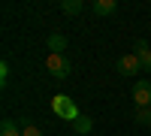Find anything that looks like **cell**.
I'll list each match as a JSON object with an SVG mask.
<instances>
[{
	"label": "cell",
	"mask_w": 151,
	"mask_h": 136,
	"mask_svg": "<svg viewBox=\"0 0 151 136\" xmlns=\"http://www.w3.org/2000/svg\"><path fill=\"white\" fill-rule=\"evenodd\" d=\"M52 109H55V115L64 118V121H76L79 118V106H76L67 94H55L52 97Z\"/></svg>",
	"instance_id": "1"
},
{
	"label": "cell",
	"mask_w": 151,
	"mask_h": 136,
	"mask_svg": "<svg viewBox=\"0 0 151 136\" xmlns=\"http://www.w3.org/2000/svg\"><path fill=\"white\" fill-rule=\"evenodd\" d=\"M45 70L52 73L55 79H67L70 70H73V64H70L67 55H48V58H45Z\"/></svg>",
	"instance_id": "2"
},
{
	"label": "cell",
	"mask_w": 151,
	"mask_h": 136,
	"mask_svg": "<svg viewBox=\"0 0 151 136\" xmlns=\"http://www.w3.org/2000/svg\"><path fill=\"white\" fill-rule=\"evenodd\" d=\"M115 70L121 73V76L130 79V76H136V73H142V64H139V58L130 52V55H121V58L115 60Z\"/></svg>",
	"instance_id": "3"
},
{
	"label": "cell",
	"mask_w": 151,
	"mask_h": 136,
	"mask_svg": "<svg viewBox=\"0 0 151 136\" xmlns=\"http://www.w3.org/2000/svg\"><path fill=\"white\" fill-rule=\"evenodd\" d=\"M133 100H136V109L151 106V82L148 79H139V82L133 85Z\"/></svg>",
	"instance_id": "4"
},
{
	"label": "cell",
	"mask_w": 151,
	"mask_h": 136,
	"mask_svg": "<svg viewBox=\"0 0 151 136\" xmlns=\"http://www.w3.org/2000/svg\"><path fill=\"white\" fill-rule=\"evenodd\" d=\"M133 48H136L133 55L139 58L142 70H145V73H151V48H148V42H145V40H136V45H133Z\"/></svg>",
	"instance_id": "5"
},
{
	"label": "cell",
	"mask_w": 151,
	"mask_h": 136,
	"mask_svg": "<svg viewBox=\"0 0 151 136\" xmlns=\"http://www.w3.org/2000/svg\"><path fill=\"white\" fill-rule=\"evenodd\" d=\"M45 48H48V55H64V48H67V36H64V33H48Z\"/></svg>",
	"instance_id": "6"
},
{
	"label": "cell",
	"mask_w": 151,
	"mask_h": 136,
	"mask_svg": "<svg viewBox=\"0 0 151 136\" xmlns=\"http://www.w3.org/2000/svg\"><path fill=\"white\" fill-rule=\"evenodd\" d=\"M115 9H118V0H94V3H91L94 15H112Z\"/></svg>",
	"instance_id": "7"
},
{
	"label": "cell",
	"mask_w": 151,
	"mask_h": 136,
	"mask_svg": "<svg viewBox=\"0 0 151 136\" xmlns=\"http://www.w3.org/2000/svg\"><path fill=\"white\" fill-rule=\"evenodd\" d=\"M0 136H21V124L12 121V118H6L3 124H0Z\"/></svg>",
	"instance_id": "8"
},
{
	"label": "cell",
	"mask_w": 151,
	"mask_h": 136,
	"mask_svg": "<svg viewBox=\"0 0 151 136\" xmlns=\"http://www.w3.org/2000/svg\"><path fill=\"white\" fill-rule=\"evenodd\" d=\"M73 127H76V133H91L94 130V121H91V115H79L73 121Z\"/></svg>",
	"instance_id": "9"
},
{
	"label": "cell",
	"mask_w": 151,
	"mask_h": 136,
	"mask_svg": "<svg viewBox=\"0 0 151 136\" xmlns=\"http://www.w3.org/2000/svg\"><path fill=\"white\" fill-rule=\"evenodd\" d=\"M82 9H85L82 0H64V3H60V12H67V15H79Z\"/></svg>",
	"instance_id": "10"
},
{
	"label": "cell",
	"mask_w": 151,
	"mask_h": 136,
	"mask_svg": "<svg viewBox=\"0 0 151 136\" xmlns=\"http://www.w3.org/2000/svg\"><path fill=\"white\" fill-rule=\"evenodd\" d=\"M133 121H136V124H142V127H148V124H151V106H145V109H136Z\"/></svg>",
	"instance_id": "11"
},
{
	"label": "cell",
	"mask_w": 151,
	"mask_h": 136,
	"mask_svg": "<svg viewBox=\"0 0 151 136\" xmlns=\"http://www.w3.org/2000/svg\"><path fill=\"white\" fill-rule=\"evenodd\" d=\"M21 136H42V130L36 127V124H24L21 127Z\"/></svg>",
	"instance_id": "12"
},
{
	"label": "cell",
	"mask_w": 151,
	"mask_h": 136,
	"mask_svg": "<svg viewBox=\"0 0 151 136\" xmlns=\"http://www.w3.org/2000/svg\"><path fill=\"white\" fill-rule=\"evenodd\" d=\"M6 79H9V64L3 60V64H0V85H6Z\"/></svg>",
	"instance_id": "13"
}]
</instances>
